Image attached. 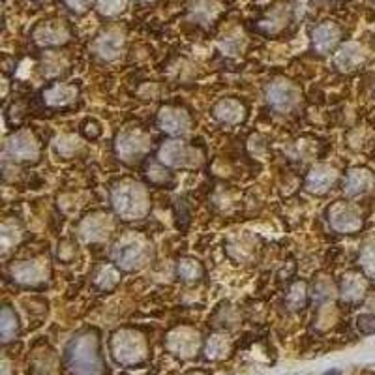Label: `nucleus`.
I'll return each mask as SVG.
<instances>
[{"label": "nucleus", "instance_id": "nucleus-1", "mask_svg": "<svg viewBox=\"0 0 375 375\" xmlns=\"http://www.w3.org/2000/svg\"><path fill=\"white\" fill-rule=\"evenodd\" d=\"M66 362L72 375H101L103 362L100 355V342L92 332L77 336L66 349Z\"/></svg>", "mask_w": 375, "mask_h": 375}, {"label": "nucleus", "instance_id": "nucleus-2", "mask_svg": "<svg viewBox=\"0 0 375 375\" xmlns=\"http://www.w3.org/2000/svg\"><path fill=\"white\" fill-rule=\"evenodd\" d=\"M111 203L122 220H141L150 210V197L147 188L137 182H121L111 192Z\"/></svg>", "mask_w": 375, "mask_h": 375}, {"label": "nucleus", "instance_id": "nucleus-3", "mask_svg": "<svg viewBox=\"0 0 375 375\" xmlns=\"http://www.w3.org/2000/svg\"><path fill=\"white\" fill-rule=\"evenodd\" d=\"M109 349H111L114 362L121 366H137L141 362L147 361L148 356L147 340L139 332L130 330V328L116 330L111 336Z\"/></svg>", "mask_w": 375, "mask_h": 375}, {"label": "nucleus", "instance_id": "nucleus-4", "mask_svg": "<svg viewBox=\"0 0 375 375\" xmlns=\"http://www.w3.org/2000/svg\"><path fill=\"white\" fill-rule=\"evenodd\" d=\"M148 254H150V246L145 239L128 234L114 244L113 261L122 270H135L145 265Z\"/></svg>", "mask_w": 375, "mask_h": 375}, {"label": "nucleus", "instance_id": "nucleus-5", "mask_svg": "<svg viewBox=\"0 0 375 375\" xmlns=\"http://www.w3.org/2000/svg\"><path fill=\"white\" fill-rule=\"evenodd\" d=\"M158 158H160L163 165L174 169L197 168L201 163V154L194 147H190V145L182 143V141H168L160 148Z\"/></svg>", "mask_w": 375, "mask_h": 375}, {"label": "nucleus", "instance_id": "nucleus-6", "mask_svg": "<svg viewBox=\"0 0 375 375\" xmlns=\"http://www.w3.org/2000/svg\"><path fill=\"white\" fill-rule=\"evenodd\" d=\"M327 220L330 227L338 233H356L362 227V216L353 205L338 201L327 210Z\"/></svg>", "mask_w": 375, "mask_h": 375}, {"label": "nucleus", "instance_id": "nucleus-7", "mask_svg": "<svg viewBox=\"0 0 375 375\" xmlns=\"http://www.w3.org/2000/svg\"><path fill=\"white\" fill-rule=\"evenodd\" d=\"M148 148H150V137L139 132V130H135V132H122L116 137V143H114L116 156L122 161L141 160L148 152Z\"/></svg>", "mask_w": 375, "mask_h": 375}, {"label": "nucleus", "instance_id": "nucleus-8", "mask_svg": "<svg viewBox=\"0 0 375 375\" xmlns=\"http://www.w3.org/2000/svg\"><path fill=\"white\" fill-rule=\"evenodd\" d=\"M298 98H301L298 88L293 83H289V81H274V83H270L267 87V101L276 111H281V113L291 111V109L295 108Z\"/></svg>", "mask_w": 375, "mask_h": 375}, {"label": "nucleus", "instance_id": "nucleus-9", "mask_svg": "<svg viewBox=\"0 0 375 375\" xmlns=\"http://www.w3.org/2000/svg\"><path fill=\"white\" fill-rule=\"evenodd\" d=\"M199 347V334L192 328H176L168 338V349L176 356L190 358L197 353Z\"/></svg>", "mask_w": 375, "mask_h": 375}, {"label": "nucleus", "instance_id": "nucleus-10", "mask_svg": "<svg viewBox=\"0 0 375 375\" xmlns=\"http://www.w3.org/2000/svg\"><path fill=\"white\" fill-rule=\"evenodd\" d=\"M6 152L15 160H36L40 156V145L34 139L32 134L28 132H19L12 135L6 143Z\"/></svg>", "mask_w": 375, "mask_h": 375}, {"label": "nucleus", "instance_id": "nucleus-11", "mask_svg": "<svg viewBox=\"0 0 375 375\" xmlns=\"http://www.w3.org/2000/svg\"><path fill=\"white\" fill-rule=\"evenodd\" d=\"M158 126H160V130L171 135H182L190 132L192 121L182 109L163 108L158 114Z\"/></svg>", "mask_w": 375, "mask_h": 375}, {"label": "nucleus", "instance_id": "nucleus-12", "mask_svg": "<svg viewBox=\"0 0 375 375\" xmlns=\"http://www.w3.org/2000/svg\"><path fill=\"white\" fill-rule=\"evenodd\" d=\"M12 278L23 285H38L47 278V267L43 261H21L10 268Z\"/></svg>", "mask_w": 375, "mask_h": 375}, {"label": "nucleus", "instance_id": "nucleus-13", "mask_svg": "<svg viewBox=\"0 0 375 375\" xmlns=\"http://www.w3.org/2000/svg\"><path fill=\"white\" fill-rule=\"evenodd\" d=\"M312 41H314V49L319 54H328L340 41V28L336 27L334 23H321L315 28L312 34Z\"/></svg>", "mask_w": 375, "mask_h": 375}, {"label": "nucleus", "instance_id": "nucleus-14", "mask_svg": "<svg viewBox=\"0 0 375 375\" xmlns=\"http://www.w3.org/2000/svg\"><path fill=\"white\" fill-rule=\"evenodd\" d=\"M372 184H374V174L369 173L368 169H351L343 182V194L347 197H356V195L366 194Z\"/></svg>", "mask_w": 375, "mask_h": 375}, {"label": "nucleus", "instance_id": "nucleus-15", "mask_svg": "<svg viewBox=\"0 0 375 375\" xmlns=\"http://www.w3.org/2000/svg\"><path fill=\"white\" fill-rule=\"evenodd\" d=\"M336 176H338V174H336L334 169L327 168V165L312 169V173H310L308 179H306V190H308L310 194L315 195L327 194L328 190L334 186Z\"/></svg>", "mask_w": 375, "mask_h": 375}, {"label": "nucleus", "instance_id": "nucleus-16", "mask_svg": "<svg viewBox=\"0 0 375 375\" xmlns=\"http://www.w3.org/2000/svg\"><path fill=\"white\" fill-rule=\"evenodd\" d=\"M109 233H111V221H109L108 216H88L87 220L81 223V236L85 241H103V239H108Z\"/></svg>", "mask_w": 375, "mask_h": 375}, {"label": "nucleus", "instance_id": "nucleus-17", "mask_svg": "<svg viewBox=\"0 0 375 375\" xmlns=\"http://www.w3.org/2000/svg\"><path fill=\"white\" fill-rule=\"evenodd\" d=\"M366 59V53H364V49H362L358 43H345V45L336 53L334 57V64L338 70H342V72H351V70H355L364 62Z\"/></svg>", "mask_w": 375, "mask_h": 375}, {"label": "nucleus", "instance_id": "nucleus-18", "mask_svg": "<svg viewBox=\"0 0 375 375\" xmlns=\"http://www.w3.org/2000/svg\"><path fill=\"white\" fill-rule=\"evenodd\" d=\"M34 40L40 45H59V43H64L68 40V30L64 28V25H59L54 21L45 23V25H40L36 28Z\"/></svg>", "mask_w": 375, "mask_h": 375}, {"label": "nucleus", "instance_id": "nucleus-19", "mask_svg": "<svg viewBox=\"0 0 375 375\" xmlns=\"http://www.w3.org/2000/svg\"><path fill=\"white\" fill-rule=\"evenodd\" d=\"M340 295H342L343 302H358L366 295V280L361 274L349 272L343 276Z\"/></svg>", "mask_w": 375, "mask_h": 375}, {"label": "nucleus", "instance_id": "nucleus-20", "mask_svg": "<svg viewBox=\"0 0 375 375\" xmlns=\"http://www.w3.org/2000/svg\"><path fill=\"white\" fill-rule=\"evenodd\" d=\"M122 47H124V40H122L121 34L108 32L100 36L96 41V53L105 61H114L121 54Z\"/></svg>", "mask_w": 375, "mask_h": 375}, {"label": "nucleus", "instance_id": "nucleus-21", "mask_svg": "<svg viewBox=\"0 0 375 375\" xmlns=\"http://www.w3.org/2000/svg\"><path fill=\"white\" fill-rule=\"evenodd\" d=\"M212 113L223 124H236L244 119V108L236 100H221L216 103Z\"/></svg>", "mask_w": 375, "mask_h": 375}, {"label": "nucleus", "instance_id": "nucleus-22", "mask_svg": "<svg viewBox=\"0 0 375 375\" xmlns=\"http://www.w3.org/2000/svg\"><path fill=\"white\" fill-rule=\"evenodd\" d=\"M75 96H77V88L74 85H53V87L43 90V101L47 105H53V108L66 105V103L75 100Z\"/></svg>", "mask_w": 375, "mask_h": 375}, {"label": "nucleus", "instance_id": "nucleus-23", "mask_svg": "<svg viewBox=\"0 0 375 375\" xmlns=\"http://www.w3.org/2000/svg\"><path fill=\"white\" fill-rule=\"evenodd\" d=\"M0 332H2V340L10 342L15 336L19 334V319L10 306L2 308V317H0Z\"/></svg>", "mask_w": 375, "mask_h": 375}, {"label": "nucleus", "instance_id": "nucleus-24", "mask_svg": "<svg viewBox=\"0 0 375 375\" xmlns=\"http://www.w3.org/2000/svg\"><path fill=\"white\" fill-rule=\"evenodd\" d=\"M96 285L100 289H103V291H111V289H114L116 285H119V281H121V276H119V272H116V268L113 267H101L100 270H98V274H96Z\"/></svg>", "mask_w": 375, "mask_h": 375}, {"label": "nucleus", "instance_id": "nucleus-25", "mask_svg": "<svg viewBox=\"0 0 375 375\" xmlns=\"http://www.w3.org/2000/svg\"><path fill=\"white\" fill-rule=\"evenodd\" d=\"M19 229L15 227V223H12V221H6L4 225H2V229H0V241H2V252L6 254L8 250L12 248V246H15V242L19 241Z\"/></svg>", "mask_w": 375, "mask_h": 375}, {"label": "nucleus", "instance_id": "nucleus-26", "mask_svg": "<svg viewBox=\"0 0 375 375\" xmlns=\"http://www.w3.org/2000/svg\"><path fill=\"white\" fill-rule=\"evenodd\" d=\"M176 272H179V276H181L182 280L192 281V280H197V278L201 276L203 270L201 267H199V263L194 261V259H182V261L179 263Z\"/></svg>", "mask_w": 375, "mask_h": 375}, {"label": "nucleus", "instance_id": "nucleus-27", "mask_svg": "<svg viewBox=\"0 0 375 375\" xmlns=\"http://www.w3.org/2000/svg\"><path fill=\"white\" fill-rule=\"evenodd\" d=\"M287 306L291 310H302L306 306V285L295 283L287 295Z\"/></svg>", "mask_w": 375, "mask_h": 375}, {"label": "nucleus", "instance_id": "nucleus-28", "mask_svg": "<svg viewBox=\"0 0 375 375\" xmlns=\"http://www.w3.org/2000/svg\"><path fill=\"white\" fill-rule=\"evenodd\" d=\"M361 267L364 274L375 280V242L368 244L361 254Z\"/></svg>", "mask_w": 375, "mask_h": 375}, {"label": "nucleus", "instance_id": "nucleus-29", "mask_svg": "<svg viewBox=\"0 0 375 375\" xmlns=\"http://www.w3.org/2000/svg\"><path fill=\"white\" fill-rule=\"evenodd\" d=\"M128 0H98V10H100L101 15L113 17V15L121 14Z\"/></svg>", "mask_w": 375, "mask_h": 375}, {"label": "nucleus", "instance_id": "nucleus-30", "mask_svg": "<svg viewBox=\"0 0 375 375\" xmlns=\"http://www.w3.org/2000/svg\"><path fill=\"white\" fill-rule=\"evenodd\" d=\"M227 351V342H225V338H221V336H212L210 340H208L207 345V355L216 358V356L223 355Z\"/></svg>", "mask_w": 375, "mask_h": 375}, {"label": "nucleus", "instance_id": "nucleus-31", "mask_svg": "<svg viewBox=\"0 0 375 375\" xmlns=\"http://www.w3.org/2000/svg\"><path fill=\"white\" fill-rule=\"evenodd\" d=\"M79 147L77 145V139L72 137V135H64V137H59L57 139V150H59V154L62 156H72L75 148Z\"/></svg>", "mask_w": 375, "mask_h": 375}, {"label": "nucleus", "instance_id": "nucleus-32", "mask_svg": "<svg viewBox=\"0 0 375 375\" xmlns=\"http://www.w3.org/2000/svg\"><path fill=\"white\" fill-rule=\"evenodd\" d=\"M66 4L70 10H74L77 14H81V12L88 10V6L92 4V0H66Z\"/></svg>", "mask_w": 375, "mask_h": 375}, {"label": "nucleus", "instance_id": "nucleus-33", "mask_svg": "<svg viewBox=\"0 0 375 375\" xmlns=\"http://www.w3.org/2000/svg\"><path fill=\"white\" fill-rule=\"evenodd\" d=\"M323 375H342V372H340V369H328V372H325Z\"/></svg>", "mask_w": 375, "mask_h": 375}, {"label": "nucleus", "instance_id": "nucleus-34", "mask_svg": "<svg viewBox=\"0 0 375 375\" xmlns=\"http://www.w3.org/2000/svg\"><path fill=\"white\" fill-rule=\"evenodd\" d=\"M145 2H148V0H145Z\"/></svg>", "mask_w": 375, "mask_h": 375}]
</instances>
